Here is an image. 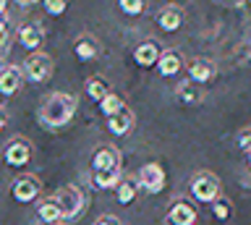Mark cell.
<instances>
[{"label":"cell","mask_w":251,"mask_h":225,"mask_svg":"<svg viewBox=\"0 0 251 225\" xmlns=\"http://www.w3.org/2000/svg\"><path fill=\"white\" fill-rule=\"evenodd\" d=\"M19 42H21V48H26V50H37L39 45L45 42V29H42V24H37V21L24 24V26L19 29Z\"/></svg>","instance_id":"obj_11"},{"label":"cell","mask_w":251,"mask_h":225,"mask_svg":"<svg viewBox=\"0 0 251 225\" xmlns=\"http://www.w3.org/2000/svg\"><path fill=\"white\" fill-rule=\"evenodd\" d=\"M188 76H191V81H196V84H209L217 76V66L212 63L209 58H196L194 63L188 66Z\"/></svg>","instance_id":"obj_12"},{"label":"cell","mask_w":251,"mask_h":225,"mask_svg":"<svg viewBox=\"0 0 251 225\" xmlns=\"http://www.w3.org/2000/svg\"><path fill=\"white\" fill-rule=\"evenodd\" d=\"M123 100H121V95H115V92H110V95L100 102V110L105 113V118H110V115H115V113H121L123 110Z\"/></svg>","instance_id":"obj_22"},{"label":"cell","mask_w":251,"mask_h":225,"mask_svg":"<svg viewBox=\"0 0 251 225\" xmlns=\"http://www.w3.org/2000/svg\"><path fill=\"white\" fill-rule=\"evenodd\" d=\"M165 181H168V175H165L160 162H144L141 170H139L136 186L141 191H147V194H160L165 189Z\"/></svg>","instance_id":"obj_5"},{"label":"cell","mask_w":251,"mask_h":225,"mask_svg":"<svg viewBox=\"0 0 251 225\" xmlns=\"http://www.w3.org/2000/svg\"><path fill=\"white\" fill-rule=\"evenodd\" d=\"M8 42V24H5V19H0V45Z\"/></svg>","instance_id":"obj_29"},{"label":"cell","mask_w":251,"mask_h":225,"mask_svg":"<svg viewBox=\"0 0 251 225\" xmlns=\"http://www.w3.org/2000/svg\"><path fill=\"white\" fill-rule=\"evenodd\" d=\"M157 24H160V29H165V32H178V29L183 26V8H180V5H168V8H162L157 13Z\"/></svg>","instance_id":"obj_14"},{"label":"cell","mask_w":251,"mask_h":225,"mask_svg":"<svg viewBox=\"0 0 251 225\" xmlns=\"http://www.w3.org/2000/svg\"><path fill=\"white\" fill-rule=\"evenodd\" d=\"M115 168H121V152L115 147L105 144L92 154V170H115Z\"/></svg>","instance_id":"obj_9"},{"label":"cell","mask_w":251,"mask_h":225,"mask_svg":"<svg viewBox=\"0 0 251 225\" xmlns=\"http://www.w3.org/2000/svg\"><path fill=\"white\" fill-rule=\"evenodd\" d=\"M86 95H89L92 100H97V102H102V100L110 95V87H107L105 76H89V79H86Z\"/></svg>","instance_id":"obj_20"},{"label":"cell","mask_w":251,"mask_h":225,"mask_svg":"<svg viewBox=\"0 0 251 225\" xmlns=\"http://www.w3.org/2000/svg\"><path fill=\"white\" fill-rule=\"evenodd\" d=\"M92 181L97 189H118V186L123 183V173H121V168H115V170H94L92 173Z\"/></svg>","instance_id":"obj_18"},{"label":"cell","mask_w":251,"mask_h":225,"mask_svg":"<svg viewBox=\"0 0 251 225\" xmlns=\"http://www.w3.org/2000/svg\"><path fill=\"white\" fill-rule=\"evenodd\" d=\"M39 191H42V186H39L37 175H21L16 178L13 186H11V194L16 201H21V204H26V201H34L39 197Z\"/></svg>","instance_id":"obj_7"},{"label":"cell","mask_w":251,"mask_h":225,"mask_svg":"<svg viewBox=\"0 0 251 225\" xmlns=\"http://www.w3.org/2000/svg\"><path fill=\"white\" fill-rule=\"evenodd\" d=\"M74 52H76L78 60H94V58L100 55V42H97V37L81 34V37L76 40V45H74Z\"/></svg>","instance_id":"obj_17"},{"label":"cell","mask_w":251,"mask_h":225,"mask_svg":"<svg viewBox=\"0 0 251 225\" xmlns=\"http://www.w3.org/2000/svg\"><path fill=\"white\" fill-rule=\"evenodd\" d=\"M212 215L217 217V220H227V217L233 215V204H230V199H215L212 201Z\"/></svg>","instance_id":"obj_24"},{"label":"cell","mask_w":251,"mask_h":225,"mask_svg":"<svg viewBox=\"0 0 251 225\" xmlns=\"http://www.w3.org/2000/svg\"><path fill=\"white\" fill-rule=\"evenodd\" d=\"M118 8H121L123 13H128V16H136V13L144 11V3H141V0H121Z\"/></svg>","instance_id":"obj_26"},{"label":"cell","mask_w":251,"mask_h":225,"mask_svg":"<svg viewBox=\"0 0 251 225\" xmlns=\"http://www.w3.org/2000/svg\"><path fill=\"white\" fill-rule=\"evenodd\" d=\"M52 199L58 201L63 220H76V217L84 212V207H86V194H84L81 186H76V183L60 186V189L55 191Z\"/></svg>","instance_id":"obj_2"},{"label":"cell","mask_w":251,"mask_h":225,"mask_svg":"<svg viewBox=\"0 0 251 225\" xmlns=\"http://www.w3.org/2000/svg\"><path fill=\"white\" fill-rule=\"evenodd\" d=\"M21 71H24V79L42 84L52 76V58L47 55V52H31V55L24 60Z\"/></svg>","instance_id":"obj_4"},{"label":"cell","mask_w":251,"mask_h":225,"mask_svg":"<svg viewBox=\"0 0 251 225\" xmlns=\"http://www.w3.org/2000/svg\"><path fill=\"white\" fill-rule=\"evenodd\" d=\"M168 223L170 225H196V207L188 204L186 199H178L168 209Z\"/></svg>","instance_id":"obj_10"},{"label":"cell","mask_w":251,"mask_h":225,"mask_svg":"<svg viewBox=\"0 0 251 225\" xmlns=\"http://www.w3.org/2000/svg\"><path fill=\"white\" fill-rule=\"evenodd\" d=\"M3 126H5V113L0 110V128H3Z\"/></svg>","instance_id":"obj_31"},{"label":"cell","mask_w":251,"mask_h":225,"mask_svg":"<svg viewBox=\"0 0 251 225\" xmlns=\"http://www.w3.org/2000/svg\"><path fill=\"white\" fill-rule=\"evenodd\" d=\"M162 55V50H160V45H157L154 40H147V42H141L136 50H133V60L141 66V68H149V66H157V60H160Z\"/></svg>","instance_id":"obj_13"},{"label":"cell","mask_w":251,"mask_h":225,"mask_svg":"<svg viewBox=\"0 0 251 225\" xmlns=\"http://www.w3.org/2000/svg\"><path fill=\"white\" fill-rule=\"evenodd\" d=\"M136 189H139V186L133 183V181H128V178H126V181H123V183L115 189V194H118V201H121V204H131V201L136 199Z\"/></svg>","instance_id":"obj_23"},{"label":"cell","mask_w":251,"mask_h":225,"mask_svg":"<svg viewBox=\"0 0 251 225\" xmlns=\"http://www.w3.org/2000/svg\"><path fill=\"white\" fill-rule=\"evenodd\" d=\"M241 181H243V183H251V178H241Z\"/></svg>","instance_id":"obj_32"},{"label":"cell","mask_w":251,"mask_h":225,"mask_svg":"<svg viewBox=\"0 0 251 225\" xmlns=\"http://www.w3.org/2000/svg\"><path fill=\"white\" fill-rule=\"evenodd\" d=\"M21 84H24V71H21L19 66H5V68H0V95L13 97L16 92L21 89Z\"/></svg>","instance_id":"obj_8"},{"label":"cell","mask_w":251,"mask_h":225,"mask_svg":"<svg viewBox=\"0 0 251 225\" xmlns=\"http://www.w3.org/2000/svg\"><path fill=\"white\" fill-rule=\"evenodd\" d=\"M3 157H5L8 165L24 168L31 160V142H29V139H21V136L11 139V142L5 144V150H3Z\"/></svg>","instance_id":"obj_6"},{"label":"cell","mask_w":251,"mask_h":225,"mask_svg":"<svg viewBox=\"0 0 251 225\" xmlns=\"http://www.w3.org/2000/svg\"><path fill=\"white\" fill-rule=\"evenodd\" d=\"M76 115V97L68 92H52L39 107V123L50 131L68 126Z\"/></svg>","instance_id":"obj_1"},{"label":"cell","mask_w":251,"mask_h":225,"mask_svg":"<svg viewBox=\"0 0 251 225\" xmlns=\"http://www.w3.org/2000/svg\"><path fill=\"white\" fill-rule=\"evenodd\" d=\"M180 68H183V55H180L178 50H162L160 60H157V71L162 76H176Z\"/></svg>","instance_id":"obj_16"},{"label":"cell","mask_w":251,"mask_h":225,"mask_svg":"<svg viewBox=\"0 0 251 225\" xmlns=\"http://www.w3.org/2000/svg\"><path fill=\"white\" fill-rule=\"evenodd\" d=\"M235 142H238V150H243L246 154H251V128L241 131V134H238V139H235Z\"/></svg>","instance_id":"obj_27"},{"label":"cell","mask_w":251,"mask_h":225,"mask_svg":"<svg viewBox=\"0 0 251 225\" xmlns=\"http://www.w3.org/2000/svg\"><path fill=\"white\" fill-rule=\"evenodd\" d=\"M94 225H121V220H118L115 215H102V217L94 220Z\"/></svg>","instance_id":"obj_28"},{"label":"cell","mask_w":251,"mask_h":225,"mask_svg":"<svg viewBox=\"0 0 251 225\" xmlns=\"http://www.w3.org/2000/svg\"><path fill=\"white\" fill-rule=\"evenodd\" d=\"M42 8L50 13V16H60V13L68 11V3H66V0H45Z\"/></svg>","instance_id":"obj_25"},{"label":"cell","mask_w":251,"mask_h":225,"mask_svg":"<svg viewBox=\"0 0 251 225\" xmlns=\"http://www.w3.org/2000/svg\"><path fill=\"white\" fill-rule=\"evenodd\" d=\"M58 225H60V223H58Z\"/></svg>","instance_id":"obj_34"},{"label":"cell","mask_w":251,"mask_h":225,"mask_svg":"<svg viewBox=\"0 0 251 225\" xmlns=\"http://www.w3.org/2000/svg\"><path fill=\"white\" fill-rule=\"evenodd\" d=\"M0 19H5V0H0Z\"/></svg>","instance_id":"obj_30"},{"label":"cell","mask_w":251,"mask_h":225,"mask_svg":"<svg viewBox=\"0 0 251 225\" xmlns=\"http://www.w3.org/2000/svg\"><path fill=\"white\" fill-rule=\"evenodd\" d=\"M191 197L196 201H204V204H212L215 199H220V178L209 170H201V173L194 175L191 181Z\"/></svg>","instance_id":"obj_3"},{"label":"cell","mask_w":251,"mask_h":225,"mask_svg":"<svg viewBox=\"0 0 251 225\" xmlns=\"http://www.w3.org/2000/svg\"><path fill=\"white\" fill-rule=\"evenodd\" d=\"M249 170H251V154H249Z\"/></svg>","instance_id":"obj_33"},{"label":"cell","mask_w":251,"mask_h":225,"mask_svg":"<svg viewBox=\"0 0 251 225\" xmlns=\"http://www.w3.org/2000/svg\"><path fill=\"white\" fill-rule=\"evenodd\" d=\"M133 113L128 110V107H123L121 113H115V115H110L107 118V128H110V134H115V136H126V134H131L133 131Z\"/></svg>","instance_id":"obj_15"},{"label":"cell","mask_w":251,"mask_h":225,"mask_svg":"<svg viewBox=\"0 0 251 225\" xmlns=\"http://www.w3.org/2000/svg\"><path fill=\"white\" fill-rule=\"evenodd\" d=\"M37 215H39V220H45L47 225H58L63 220L60 207H58V201H55V199H45L42 204L37 207Z\"/></svg>","instance_id":"obj_19"},{"label":"cell","mask_w":251,"mask_h":225,"mask_svg":"<svg viewBox=\"0 0 251 225\" xmlns=\"http://www.w3.org/2000/svg\"><path fill=\"white\" fill-rule=\"evenodd\" d=\"M176 95H178V100L183 105H199L201 102V92L196 89V84H188V81H183V84H178V89H176Z\"/></svg>","instance_id":"obj_21"}]
</instances>
